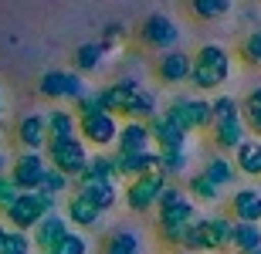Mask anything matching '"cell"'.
I'll return each mask as SVG.
<instances>
[{"mask_svg":"<svg viewBox=\"0 0 261 254\" xmlns=\"http://www.w3.org/2000/svg\"><path fill=\"white\" fill-rule=\"evenodd\" d=\"M98 92V102H102V112L116 119H136V122H146L160 112L156 105V92L153 88L139 85L136 78H119V81H109V85L95 88Z\"/></svg>","mask_w":261,"mask_h":254,"instance_id":"6da1fadb","label":"cell"},{"mask_svg":"<svg viewBox=\"0 0 261 254\" xmlns=\"http://www.w3.org/2000/svg\"><path fill=\"white\" fill-rule=\"evenodd\" d=\"M234 71V58L224 44H200L190 54V81L197 92H217L224 81L231 78Z\"/></svg>","mask_w":261,"mask_h":254,"instance_id":"7a4b0ae2","label":"cell"},{"mask_svg":"<svg viewBox=\"0 0 261 254\" xmlns=\"http://www.w3.org/2000/svg\"><path fill=\"white\" fill-rule=\"evenodd\" d=\"M163 116L173 122L184 136H194V132H207L211 129V98H197V95H173L166 102Z\"/></svg>","mask_w":261,"mask_h":254,"instance_id":"3957f363","label":"cell"},{"mask_svg":"<svg viewBox=\"0 0 261 254\" xmlns=\"http://www.w3.org/2000/svg\"><path fill=\"white\" fill-rule=\"evenodd\" d=\"M51 210H58V200L48 193H17V200L4 210V220L10 224V231H24V234H31V227L38 224L44 214H51Z\"/></svg>","mask_w":261,"mask_h":254,"instance_id":"277c9868","label":"cell"},{"mask_svg":"<svg viewBox=\"0 0 261 254\" xmlns=\"http://www.w3.org/2000/svg\"><path fill=\"white\" fill-rule=\"evenodd\" d=\"M41 153H48V159H44V163H48L51 170L65 173L68 180H75V176L85 170V163H88V146H85V143H82L78 136H68V139H48Z\"/></svg>","mask_w":261,"mask_h":254,"instance_id":"5b68a950","label":"cell"},{"mask_svg":"<svg viewBox=\"0 0 261 254\" xmlns=\"http://www.w3.org/2000/svg\"><path fill=\"white\" fill-rule=\"evenodd\" d=\"M85 92H88L85 78L78 71H68V68H51L38 78V95L48 98V102H71L75 105Z\"/></svg>","mask_w":261,"mask_h":254,"instance_id":"8992f818","label":"cell"},{"mask_svg":"<svg viewBox=\"0 0 261 254\" xmlns=\"http://www.w3.org/2000/svg\"><path fill=\"white\" fill-rule=\"evenodd\" d=\"M136 38H139V44L149 51H173L176 44H180V38H184V31H180V24H176L170 14H149V17L136 27Z\"/></svg>","mask_w":261,"mask_h":254,"instance_id":"52a82bcc","label":"cell"},{"mask_svg":"<svg viewBox=\"0 0 261 254\" xmlns=\"http://www.w3.org/2000/svg\"><path fill=\"white\" fill-rule=\"evenodd\" d=\"M170 183L160 170L156 173H146V176H136V180H126V190L119 193V200L133 210V214H149L156 210V200L163 193V186Z\"/></svg>","mask_w":261,"mask_h":254,"instance_id":"ba28073f","label":"cell"},{"mask_svg":"<svg viewBox=\"0 0 261 254\" xmlns=\"http://www.w3.org/2000/svg\"><path fill=\"white\" fill-rule=\"evenodd\" d=\"M75 132L85 146H95L98 153H106L109 146H116V132H119V119L109 112H92V116L75 119Z\"/></svg>","mask_w":261,"mask_h":254,"instance_id":"9c48e42d","label":"cell"},{"mask_svg":"<svg viewBox=\"0 0 261 254\" xmlns=\"http://www.w3.org/2000/svg\"><path fill=\"white\" fill-rule=\"evenodd\" d=\"M194 217H197V207L184 193V186L166 183L160 200H156V224H190Z\"/></svg>","mask_w":261,"mask_h":254,"instance_id":"30bf717a","label":"cell"},{"mask_svg":"<svg viewBox=\"0 0 261 254\" xmlns=\"http://www.w3.org/2000/svg\"><path fill=\"white\" fill-rule=\"evenodd\" d=\"M44 170H48V163H44V153H28V149H20L17 156L10 159L7 176H10V183L17 186L20 193H34V190L41 186V176H44Z\"/></svg>","mask_w":261,"mask_h":254,"instance_id":"8fae6325","label":"cell"},{"mask_svg":"<svg viewBox=\"0 0 261 254\" xmlns=\"http://www.w3.org/2000/svg\"><path fill=\"white\" fill-rule=\"evenodd\" d=\"M68 231H71V227H68V220L58 214V210L44 214L38 224L31 227V234H28V237H31V251H34V254H48V251H55Z\"/></svg>","mask_w":261,"mask_h":254,"instance_id":"7c38bea8","label":"cell"},{"mask_svg":"<svg viewBox=\"0 0 261 254\" xmlns=\"http://www.w3.org/2000/svg\"><path fill=\"white\" fill-rule=\"evenodd\" d=\"M231 231H234V220H231L227 214H211V217H200L203 251H211V254L231 251Z\"/></svg>","mask_w":261,"mask_h":254,"instance_id":"4fadbf2b","label":"cell"},{"mask_svg":"<svg viewBox=\"0 0 261 254\" xmlns=\"http://www.w3.org/2000/svg\"><path fill=\"white\" fill-rule=\"evenodd\" d=\"M227 217L241 224H261V190L258 186H241L227 200Z\"/></svg>","mask_w":261,"mask_h":254,"instance_id":"5bb4252c","label":"cell"},{"mask_svg":"<svg viewBox=\"0 0 261 254\" xmlns=\"http://www.w3.org/2000/svg\"><path fill=\"white\" fill-rule=\"evenodd\" d=\"M156 78L163 85H187L190 81V51H163L156 58Z\"/></svg>","mask_w":261,"mask_h":254,"instance_id":"9a60e30c","label":"cell"},{"mask_svg":"<svg viewBox=\"0 0 261 254\" xmlns=\"http://www.w3.org/2000/svg\"><path fill=\"white\" fill-rule=\"evenodd\" d=\"M146 129H149V143L156 146V153H163V149H187V143H190V136H184L163 112L146 119Z\"/></svg>","mask_w":261,"mask_h":254,"instance_id":"2e32d148","label":"cell"},{"mask_svg":"<svg viewBox=\"0 0 261 254\" xmlns=\"http://www.w3.org/2000/svg\"><path fill=\"white\" fill-rule=\"evenodd\" d=\"M211 143L217 146V153H234V149L241 146L244 139H248V129H244L241 116H231V119H221V122H211Z\"/></svg>","mask_w":261,"mask_h":254,"instance_id":"e0dca14e","label":"cell"},{"mask_svg":"<svg viewBox=\"0 0 261 254\" xmlns=\"http://www.w3.org/2000/svg\"><path fill=\"white\" fill-rule=\"evenodd\" d=\"M14 136H17L20 149L41 153L44 143H48V132H44V112H28V116H20L17 126H14Z\"/></svg>","mask_w":261,"mask_h":254,"instance_id":"ac0fdd59","label":"cell"},{"mask_svg":"<svg viewBox=\"0 0 261 254\" xmlns=\"http://www.w3.org/2000/svg\"><path fill=\"white\" fill-rule=\"evenodd\" d=\"M153 143H149V129L146 122H136V119H126L119 122V132H116V153H149Z\"/></svg>","mask_w":261,"mask_h":254,"instance_id":"d6986e66","label":"cell"},{"mask_svg":"<svg viewBox=\"0 0 261 254\" xmlns=\"http://www.w3.org/2000/svg\"><path fill=\"white\" fill-rule=\"evenodd\" d=\"M112 163H116V176L122 180H136V176L156 173V149L149 153H112Z\"/></svg>","mask_w":261,"mask_h":254,"instance_id":"ffe728a7","label":"cell"},{"mask_svg":"<svg viewBox=\"0 0 261 254\" xmlns=\"http://www.w3.org/2000/svg\"><path fill=\"white\" fill-rule=\"evenodd\" d=\"M75 193H82L85 200H92L102 214H109V210L119 204V186L112 183V180H82V183L75 186Z\"/></svg>","mask_w":261,"mask_h":254,"instance_id":"44dd1931","label":"cell"},{"mask_svg":"<svg viewBox=\"0 0 261 254\" xmlns=\"http://www.w3.org/2000/svg\"><path fill=\"white\" fill-rule=\"evenodd\" d=\"M68 220V227H98V220H102V210H98L92 200H85L82 193H71L65 200V214H61Z\"/></svg>","mask_w":261,"mask_h":254,"instance_id":"7402d4cb","label":"cell"},{"mask_svg":"<svg viewBox=\"0 0 261 254\" xmlns=\"http://www.w3.org/2000/svg\"><path fill=\"white\" fill-rule=\"evenodd\" d=\"M234 170L241 176H248V180H261V139L248 136L241 143V146L234 149Z\"/></svg>","mask_w":261,"mask_h":254,"instance_id":"603a6c76","label":"cell"},{"mask_svg":"<svg viewBox=\"0 0 261 254\" xmlns=\"http://www.w3.org/2000/svg\"><path fill=\"white\" fill-rule=\"evenodd\" d=\"M82 180H112L116 183L119 176H116V163H112V153H88V163L85 170L71 180V186H78Z\"/></svg>","mask_w":261,"mask_h":254,"instance_id":"cb8c5ba5","label":"cell"},{"mask_svg":"<svg viewBox=\"0 0 261 254\" xmlns=\"http://www.w3.org/2000/svg\"><path fill=\"white\" fill-rule=\"evenodd\" d=\"M238 116H241L244 129H248V136L261 139V85H254L251 92L238 102Z\"/></svg>","mask_w":261,"mask_h":254,"instance_id":"d4e9b609","label":"cell"},{"mask_svg":"<svg viewBox=\"0 0 261 254\" xmlns=\"http://www.w3.org/2000/svg\"><path fill=\"white\" fill-rule=\"evenodd\" d=\"M71 61H75V68H71V71H78V75L85 78V75H92V71L102 68L106 51H102V44H98V41H85V44H78V48H75Z\"/></svg>","mask_w":261,"mask_h":254,"instance_id":"484cf974","label":"cell"},{"mask_svg":"<svg viewBox=\"0 0 261 254\" xmlns=\"http://www.w3.org/2000/svg\"><path fill=\"white\" fill-rule=\"evenodd\" d=\"M44 132L48 139H68V136H78L75 132V116H71V108H48L44 112Z\"/></svg>","mask_w":261,"mask_h":254,"instance_id":"4316f807","label":"cell"},{"mask_svg":"<svg viewBox=\"0 0 261 254\" xmlns=\"http://www.w3.org/2000/svg\"><path fill=\"white\" fill-rule=\"evenodd\" d=\"M200 173L207 176V180H211L217 190H224V186H234V180H238V170H234V163H231L227 156H221V153L207 159Z\"/></svg>","mask_w":261,"mask_h":254,"instance_id":"83f0119b","label":"cell"},{"mask_svg":"<svg viewBox=\"0 0 261 254\" xmlns=\"http://www.w3.org/2000/svg\"><path fill=\"white\" fill-rule=\"evenodd\" d=\"M102 254H143V241L136 231L122 227V231H112L102 244Z\"/></svg>","mask_w":261,"mask_h":254,"instance_id":"f1b7e54d","label":"cell"},{"mask_svg":"<svg viewBox=\"0 0 261 254\" xmlns=\"http://www.w3.org/2000/svg\"><path fill=\"white\" fill-rule=\"evenodd\" d=\"M258 247H261V224H241V220H234L231 251L248 254V251H258Z\"/></svg>","mask_w":261,"mask_h":254,"instance_id":"f546056e","label":"cell"},{"mask_svg":"<svg viewBox=\"0 0 261 254\" xmlns=\"http://www.w3.org/2000/svg\"><path fill=\"white\" fill-rule=\"evenodd\" d=\"M187 7H190L194 20H203V24H211V20H221V17H227V14H231L234 0H190Z\"/></svg>","mask_w":261,"mask_h":254,"instance_id":"4dcf8cb0","label":"cell"},{"mask_svg":"<svg viewBox=\"0 0 261 254\" xmlns=\"http://www.w3.org/2000/svg\"><path fill=\"white\" fill-rule=\"evenodd\" d=\"M187 166H190V156H187V149H163V153H156V170H160L166 180H173V176H184Z\"/></svg>","mask_w":261,"mask_h":254,"instance_id":"1f68e13d","label":"cell"},{"mask_svg":"<svg viewBox=\"0 0 261 254\" xmlns=\"http://www.w3.org/2000/svg\"><path fill=\"white\" fill-rule=\"evenodd\" d=\"M190 200H200V204H217L221 200V190L207 180L203 173H190L187 176V190H184Z\"/></svg>","mask_w":261,"mask_h":254,"instance_id":"d6a6232c","label":"cell"},{"mask_svg":"<svg viewBox=\"0 0 261 254\" xmlns=\"http://www.w3.org/2000/svg\"><path fill=\"white\" fill-rule=\"evenodd\" d=\"M238 54H241V61L248 68H261V27L244 34L241 44H238Z\"/></svg>","mask_w":261,"mask_h":254,"instance_id":"836d02e7","label":"cell"},{"mask_svg":"<svg viewBox=\"0 0 261 254\" xmlns=\"http://www.w3.org/2000/svg\"><path fill=\"white\" fill-rule=\"evenodd\" d=\"M71 190V180H68L65 173H58V170H44V176H41V186H38V193H48V196H55L58 200L61 193H68Z\"/></svg>","mask_w":261,"mask_h":254,"instance_id":"e575fe53","label":"cell"},{"mask_svg":"<svg viewBox=\"0 0 261 254\" xmlns=\"http://www.w3.org/2000/svg\"><path fill=\"white\" fill-rule=\"evenodd\" d=\"M0 254H31V237L24 231H10L4 234V244H0Z\"/></svg>","mask_w":261,"mask_h":254,"instance_id":"d590c367","label":"cell"},{"mask_svg":"<svg viewBox=\"0 0 261 254\" xmlns=\"http://www.w3.org/2000/svg\"><path fill=\"white\" fill-rule=\"evenodd\" d=\"M238 116V98L234 95H214L211 98V122H221V119Z\"/></svg>","mask_w":261,"mask_h":254,"instance_id":"8d00e7d4","label":"cell"},{"mask_svg":"<svg viewBox=\"0 0 261 254\" xmlns=\"http://www.w3.org/2000/svg\"><path fill=\"white\" fill-rule=\"evenodd\" d=\"M92 247H88V237L78 234V231H68L65 237H61V244L55 247V254H88Z\"/></svg>","mask_w":261,"mask_h":254,"instance_id":"74e56055","label":"cell"},{"mask_svg":"<svg viewBox=\"0 0 261 254\" xmlns=\"http://www.w3.org/2000/svg\"><path fill=\"white\" fill-rule=\"evenodd\" d=\"M92 112H102V102H98V92H92L88 88L85 95L75 102V108H71V116L75 119H82V116H92Z\"/></svg>","mask_w":261,"mask_h":254,"instance_id":"f35d334b","label":"cell"},{"mask_svg":"<svg viewBox=\"0 0 261 254\" xmlns=\"http://www.w3.org/2000/svg\"><path fill=\"white\" fill-rule=\"evenodd\" d=\"M126 34H129V31L122 27V24H109V27H106V34H102V41H98V44H102V51L109 54V51L116 48V44H122V41H126Z\"/></svg>","mask_w":261,"mask_h":254,"instance_id":"ab89813d","label":"cell"},{"mask_svg":"<svg viewBox=\"0 0 261 254\" xmlns=\"http://www.w3.org/2000/svg\"><path fill=\"white\" fill-rule=\"evenodd\" d=\"M17 193H20V190L10 183V176H0V214H4L14 200H17Z\"/></svg>","mask_w":261,"mask_h":254,"instance_id":"60d3db41","label":"cell"},{"mask_svg":"<svg viewBox=\"0 0 261 254\" xmlns=\"http://www.w3.org/2000/svg\"><path fill=\"white\" fill-rule=\"evenodd\" d=\"M7 166H10V159H7V153L0 149V176H7Z\"/></svg>","mask_w":261,"mask_h":254,"instance_id":"b9f144b4","label":"cell"},{"mask_svg":"<svg viewBox=\"0 0 261 254\" xmlns=\"http://www.w3.org/2000/svg\"><path fill=\"white\" fill-rule=\"evenodd\" d=\"M4 234H7V224H0V244H4Z\"/></svg>","mask_w":261,"mask_h":254,"instance_id":"7bdbcfd3","label":"cell"},{"mask_svg":"<svg viewBox=\"0 0 261 254\" xmlns=\"http://www.w3.org/2000/svg\"><path fill=\"white\" fill-rule=\"evenodd\" d=\"M0 119H4V88H0Z\"/></svg>","mask_w":261,"mask_h":254,"instance_id":"ee69618b","label":"cell"},{"mask_svg":"<svg viewBox=\"0 0 261 254\" xmlns=\"http://www.w3.org/2000/svg\"><path fill=\"white\" fill-rule=\"evenodd\" d=\"M248 254H261V247H258V251H248Z\"/></svg>","mask_w":261,"mask_h":254,"instance_id":"f6af8a7d","label":"cell"},{"mask_svg":"<svg viewBox=\"0 0 261 254\" xmlns=\"http://www.w3.org/2000/svg\"><path fill=\"white\" fill-rule=\"evenodd\" d=\"M48 254H55V251H48Z\"/></svg>","mask_w":261,"mask_h":254,"instance_id":"bcb514c9","label":"cell"},{"mask_svg":"<svg viewBox=\"0 0 261 254\" xmlns=\"http://www.w3.org/2000/svg\"><path fill=\"white\" fill-rule=\"evenodd\" d=\"M31 254H34V251H31Z\"/></svg>","mask_w":261,"mask_h":254,"instance_id":"7dc6e473","label":"cell"}]
</instances>
